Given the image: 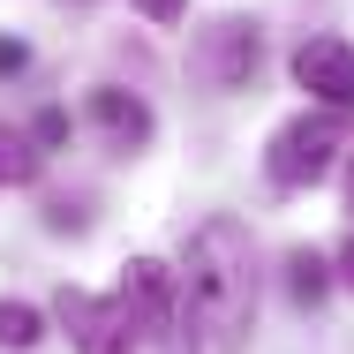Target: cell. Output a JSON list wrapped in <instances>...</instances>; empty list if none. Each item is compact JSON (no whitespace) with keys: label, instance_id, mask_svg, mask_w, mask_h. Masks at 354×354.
Instances as JSON below:
<instances>
[{"label":"cell","instance_id":"6da1fadb","mask_svg":"<svg viewBox=\"0 0 354 354\" xmlns=\"http://www.w3.org/2000/svg\"><path fill=\"white\" fill-rule=\"evenodd\" d=\"M257 324V272H249V234L234 218H204L189 234L181 286H174V332L181 354H241Z\"/></svg>","mask_w":354,"mask_h":354},{"label":"cell","instance_id":"7a4b0ae2","mask_svg":"<svg viewBox=\"0 0 354 354\" xmlns=\"http://www.w3.org/2000/svg\"><path fill=\"white\" fill-rule=\"evenodd\" d=\"M339 143H347V121H339V113H301V121H286L279 136H272V181H279V189L324 181L332 158H339Z\"/></svg>","mask_w":354,"mask_h":354},{"label":"cell","instance_id":"3957f363","mask_svg":"<svg viewBox=\"0 0 354 354\" xmlns=\"http://www.w3.org/2000/svg\"><path fill=\"white\" fill-rule=\"evenodd\" d=\"M294 83L324 106V113H354V46L347 38H309L294 53Z\"/></svg>","mask_w":354,"mask_h":354},{"label":"cell","instance_id":"277c9868","mask_svg":"<svg viewBox=\"0 0 354 354\" xmlns=\"http://www.w3.org/2000/svg\"><path fill=\"white\" fill-rule=\"evenodd\" d=\"M61 324H68V339L83 354H129L143 339L113 294H106V301H98V294H61Z\"/></svg>","mask_w":354,"mask_h":354},{"label":"cell","instance_id":"5b68a950","mask_svg":"<svg viewBox=\"0 0 354 354\" xmlns=\"http://www.w3.org/2000/svg\"><path fill=\"white\" fill-rule=\"evenodd\" d=\"M264 61V38H257V23H218L204 30V46H196V75L212 83V91H241L249 75Z\"/></svg>","mask_w":354,"mask_h":354},{"label":"cell","instance_id":"8992f818","mask_svg":"<svg viewBox=\"0 0 354 354\" xmlns=\"http://www.w3.org/2000/svg\"><path fill=\"white\" fill-rule=\"evenodd\" d=\"M113 301L129 309V324L151 339V332H166V324H174V272H166V264H151V257H136Z\"/></svg>","mask_w":354,"mask_h":354},{"label":"cell","instance_id":"52a82bcc","mask_svg":"<svg viewBox=\"0 0 354 354\" xmlns=\"http://www.w3.org/2000/svg\"><path fill=\"white\" fill-rule=\"evenodd\" d=\"M91 113H98V129L121 143V151H136V143H151V106H143L136 91H91Z\"/></svg>","mask_w":354,"mask_h":354},{"label":"cell","instance_id":"ba28073f","mask_svg":"<svg viewBox=\"0 0 354 354\" xmlns=\"http://www.w3.org/2000/svg\"><path fill=\"white\" fill-rule=\"evenodd\" d=\"M30 174H38V151H30V136L0 129V189H23Z\"/></svg>","mask_w":354,"mask_h":354},{"label":"cell","instance_id":"9c48e42d","mask_svg":"<svg viewBox=\"0 0 354 354\" xmlns=\"http://www.w3.org/2000/svg\"><path fill=\"white\" fill-rule=\"evenodd\" d=\"M0 347H38V309L30 301H0Z\"/></svg>","mask_w":354,"mask_h":354},{"label":"cell","instance_id":"30bf717a","mask_svg":"<svg viewBox=\"0 0 354 354\" xmlns=\"http://www.w3.org/2000/svg\"><path fill=\"white\" fill-rule=\"evenodd\" d=\"M286 286H294V301H317V294H324V257L301 249V257L286 264Z\"/></svg>","mask_w":354,"mask_h":354},{"label":"cell","instance_id":"8fae6325","mask_svg":"<svg viewBox=\"0 0 354 354\" xmlns=\"http://www.w3.org/2000/svg\"><path fill=\"white\" fill-rule=\"evenodd\" d=\"M23 61H30V53H23V38H0V83H8V75H23Z\"/></svg>","mask_w":354,"mask_h":354},{"label":"cell","instance_id":"7c38bea8","mask_svg":"<svg viewBox=\"0 0 354 354\" xmlns=\"http://www.w3.org/2000/svg\"><path fill=\"white\" fill-rule=\"evenodd\" d=\"M143 15H151V23H181V8H189V0H136Z\"/></svg>","mask_w":354,"mask_h":354},{"label":"cell","instance_id":"4fadbf2b","mask_svg":"<svg viewBox=\"0 0 354 354\" xmlns=\"http://www.w3.org/2000/svg\"><path fill=\"white\" fill-rule=\"evenodd\" d=\"M339 272H347V286H354V241H347V249H339Z\"/></svg>","mask_w":354,"mask_h":354},{"label":"cell","instance_id":"5bb4252c","mask_svg":"<svg viewBox=\"0 0 354 354\" xmlns=\"http://www.w3.org/2000/svg\"><path fill=\"white\" fill-rule=\"evenodd\" d=\"M347 204H354V166H347Z\"/></svg>","mask_w":354,"mask_h":354}]
</instances>
